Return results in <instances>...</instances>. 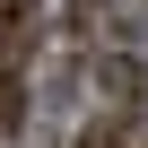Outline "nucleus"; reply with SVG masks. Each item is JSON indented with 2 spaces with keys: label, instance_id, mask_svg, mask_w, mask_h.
I'll return each instance as SVG.
<instances>
[{
  "label": "nucleus",
  "instance_id": "20e7f679",
  "mask_svg": "<svg viewBox=\"0 0 148 148\" xmlns=\"http://www.w3.org/2000/svg\"><path fill=\"white\" fill-rule=\"evenodd\" d=\"M18 122H26V79L0 70V139H18Z\"/></svg>",
  "mask_w": 148,
  "mask_h": 148
},
{
  "label": "nucleus",
  "instance_id": "f03ea898",
  "mask_svg": "<svg viewBox=\"0 0 148 148\" xmlns=\"http://www.w3.org/2000/svg\"><path fill=\"white\" fill-rule=\"evenodd\" d=\"M79 148H148V113H96L79 131Z\"/></svg>",
  "mask_w": 148,
  "mask_h": 148
},
{
  "label": "nucleus",
  "instance_id": "39448f33",
  "mask_svg": "<svg viewBox=\"0 0 148 148\" xmlns=\"http://www.w3.org/2000/svg\"><path fill=\"white\" fill-rule=\"evenodd\" d=\"M26 9H35V0H0V26H26Z\"/></svg>",
  "mask_w": 148,
  "mask_h": 148
},
{
  "label": "nucleus",
  "instance_id": "f257e3e1",
  "mask_svg": "<svg viewBox=\"0 0 148 148\" xmlns=\"http://www.w3.org/2000/svg\"><path fill=\"white\" fill-rule=\"evenodd\" d=\"M96 96H105V113H148V79H139V61H131V52L96 61Z\"/></svg>",
  "mask_w": 148,
  "mask_h": 148
},
{
  "label": "nucleus",
  "instance_id": "7ed1b4c3",
  "mask_svg": "<svg viewBox=\"0 0 148 148\" xmlns=\"http://www.w3.org/2000/svg\"><path fill=\"white\" fill-rule=\"evenodd\" d=\"M70 35L79 44H105L113 35V0H70Z\"/></svg>",
  "mask_w": 148,
  "mask_h": 148
}]
</instances>
